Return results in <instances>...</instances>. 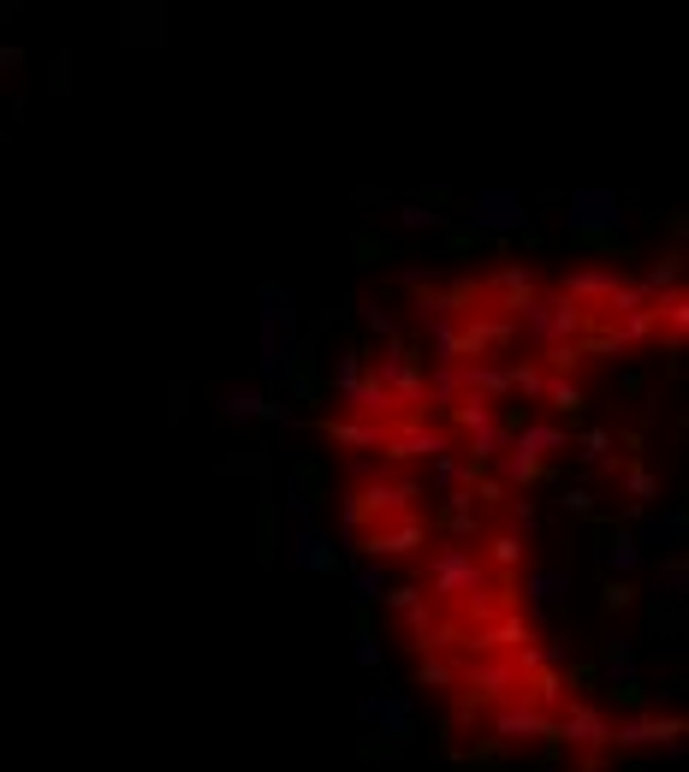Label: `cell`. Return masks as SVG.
<instances>
[{
	"instance_id": "cell-1",
	"label": "cell",
	"mask_w": 689,
	"mask_h": 772,
	"mask_svg": "<svg viewBox=\"0 0 689 772\" xmlns=\"http://www.w3.org/2000/svg\"><path fill=\"white\" fill-rule=\"evenodd\" d=\"M286 564L298 577H333L339 571V547H333L327 529H316V518H309L298 475H286Z\"/></svg>"
},
{
	"instance_id": "cell-2",
	"label": "cell",
	"mask_w": 689,
	"mask_h": 772,
	"mask_svg": "<svg viewBox=\"0 0 689 772\" xmlns=\"http://www.w3.org/2000/svg\"><path fill=\"white\" fill-rule=\"evenodd\" d=\"M417 582L428 600H446V606H458V600H470L476 589H488L493 571L481 564L476 547H458V541H435V553L417 564Z\"/></svg>"
},
{
	"instance_id": "cell-3",
	"label": "cell",
	"mask_w": 689,
	"mask_h": 772,
	"mask_svg": "<svg viewBox=\"0 0 689 772\" xmlns=\"http://www.w3.org/2000/svg\"><path fill=\"white\" fill-rule=\"evenodd\" d=\"M256 321H262V381H291V369H298V291L280 280L262 285Z\"/></svg>"
},
{
	"instance_id": "cell-4",
	"label": "cell",
	"mask_w": 689,
	"mask_h": 772,
	"mask_svg": "<svg viewBox=\"0 0 689 772\" xmlns=\"http://www.w3.org/2000/svg\"><path fill=\"white\" fill-rule=\"evenodd\" d=\"M517 333L529 339L536 351H559V345H582V333H589V315L571 303V298H559V291H536L523 309H517Z\"/></svg>"
},
{
	"instance_id": "cell-5",
	"label": "cell",
	"mask_w": 689,
	"mask_h": 772,
	"mask_svg": "<svg viewBox=\"0 0 689 772\" xmlns=\"http://www.w3.org/2000/svg\"><path fill=\"white\" fill-rule=\"evenodd\" d=\"M553 743H565L582 761V772H595L600 761L612 754V719L595 708L589 695H571L553 719Z\"/></svg>"
},
{
	"instance_id": "cell-6",
	"label": "cell",
	"mask_w": 689,
	"mask_h": 772,
	"mask_svg": "<svg viewBox=\"0 0 689 772\" xmlns=\"http://www.w3.org/2000/svg\"><path fill=\"white\" fill-rule=\"evenodd\" d=\"M357 500H363V511H369V523H399V518H422V482L417 475H405V470H375L369 482H357L351 488Z\"/></svg>"
},
{
	"instance_id": "cell-7",
	"label": "cell",
	"mask_w": 689,
	"mask_h": 772,
	"mask_svg": "<svg viewBox=\"0 0 689 772\" xmlns=\"http://www.w3.org/2000/svg\"><path fill=\"white\" fill-rule=\"evenodd\" d=\"M369 374L387 387V399H392V410H399V417H428V369H422L405 345H387V351L369 363Z\"/></svg>"
},
{
	"instance_id": "cell-8",
	"label": "cell",
	"mask_w": 689,
	"mask_h": 772,
	"mask_svg": "<svg viewBox=\"0 0 689 772\" xmlns=\"http://www.w3.org/2000/svg\"><path fill=\"white\" fill-rule=\"evenodd\" d=\"M363 553V564H392V559H422V547H435V523L428 518H399V523H369L357 541H344Z\"/></svg>"
},
{
	"instance_id": "cell-9",
	"label": "cell",
	"mask_w": 689,
	"mask_h": 772,
	"mask_svg": "<svg viewBox=\"0 0 689 772\" xmlns=\"http://www.w3.org/2000/svg\"><path fill=\"white\" fill-rule=\"evenodd\" d=\"M440 452H458V445H452V434H446V428H435L428 417H399V422H387V452H381L387 470H405V475H410V463H435Z\"/></svg>"
},
{
	"instance_id": "cell-10",
	"label": "cell",
	"mask_w": 689,
	"mask_h": 772,
	"mask_svg": "<svg viewBox=\"0 0 689 772\" xmlns=\"http://www.w3.org/2000/svg\"><path fill=\"white\" fill-rule=\"evenodd\" d=\"M565 227L589 232V238H612L625 227V202H618L612 184H577L571 202H565Z\"/></svg>"
},
{
	"instance_id": "cell-11",
	"label": "cell",
	"mask_w": 689,
	"mask_h": 772,
	"mask_svg": "<svg viewBox=\"0 0 689 772\" xmlns=\"http://www.w3.org/2000/svg\"><path fill=\"white\" fill-rule=\"evenodd\" d=\"M630 285V268H618V262H589V268H571L559 280V298H571L582 315H595V309H607L618 291Z\"/></svg>"
},
{
	"instance_id": "cell-12",
	"label": "cell",
	"mask_w": 689,
	"mask_h": 772,
	"mask_svg": "<svg viewBox=\"0 0 689 772\" xmlns=\"http://www.w3.org/2000/svg\"><path fill=\"white\" fill-rule=\"evenodd\" d=\"M470 227L476 232H529V202L517 184H481L470 202Z\"/></svg>"
},
{
	"instance_id": "cell-13",
	"label": "cell",
	"mask_w": 689,
	"mask_h": 772,
	"mask_svg": "<svg viewBox=\"0 0 689 772\" xmlns=\"http://www.w3.org/2000/svg\"><path fill=\"white\" fill-rule=\"evenodd\" d=\"M493 743L506 749H536V743H553V713H541L536 701H506V708H493Z\"/></svg>"
},
{
	"instance_id": "cell-14",
	"label": "cell",
	"mask_w": 689,
	"mask_h": 772,
	"mask_svg": "<svg viewBox=\"0 0 689 772\" xmlns=\"http://www.w3.org/2000/svg\"><path fill=\"white\" fill-rule=\"evenodd\" d=\"M683 743V719L678 713H630L612 725V754L630 749H678Z\"/></svg>"
},
{
	"instance_id": "cell-15",
	"label": "cell",
	"mask_w": 689,
	"mask_h": 772,
	"mask_svg": "<svg viewBox=\"0 0 689 772\" xmlns=\"http://www.w3.org/2000/svg\"><path fill=\"white\" fill-rule=\"evenodd\" d=\"M506 445L517 452H529L536 463H553L559 452H571V428L553 422V417H523L517 428H506Z\"/></svg>"
},
{
	"instance_id": "cell-16",
	"label": "cell",
	"mask_w": 689,
	"mask_h": 772,
	"mask_svg": "<svg viewBox=\"0 0 689 772\" xmlns=\"http://www.w3.org/2000/svg\"><path fill=\"white\" fill-rule=\"evenodd\" d=\"M327 445H333V452H344V458H381L387 452V428L381 422H363V417H327Z\"/></svg>"
},
{
	"instance_id": "cell-17",
	"label": "cell",
	"mask_w": 689,
	"mask_h": 772,
	"mask_svg": "<svg viewBox=\"0 0 689 772\" xmlns=\"http://www.w3.org/2000/svg\"><path fill=\"white\" fill-rule=\"evenodd\" d=\"M481 535H488V511H481L470 493H452V500H440V541L476 547Z\"/></svg>"
},
{
	"instance_id": "cell-18",
	"label": "cell",
	"mask_w": 689,
	"mask_h": 772,
	"mask_svg": "<svg viewBox=\"0 0 689 772\" xmlns=\"http://www.w3.org/2000/svg\"><path fill=\"white\" fill-rule=\"evenodd\" d=\"M357 713H363V725L381 731V736H410L417 731V701L410 695H369Z\"/></svg>"
},
{
	"instance_id": "cell-19",
	"label": "cell",
	"mask_w": 689,
	"mask_h": 772,
	"mask_svg": "<svg viewBox=\"0 0 689 772\" xmlns=\"http://www.w3.org/2000/svg\"><path fill=\"white\" fill-rule=\"evenodd\" d=\"M571 452L582 458V470H595V475H612L625 470V452H618V434L612 428H582V434H571Z\"/></svg>"
},
{
	"instance_id": "cell-20",
	"label": "cell",
	"mask_w": 689,
	"mask_h": 772,
	"mask_svg": "<svg viewBox=\"0 0 689 772\" xmlns=\"http://www.w3.org/2000/svg\"><path fill=\"white\" fill-rule=\"evenodd\" d=\"M511 589H523V606H553L559 594H571V571H559V564H523V577Z\"/></svg>"
},
{
	"instance_id": "cell-21",
	"label": "cell",
	"mask_w": 689,
	"mask_h": 772,
	"mask_svg": "<svg viewBox=\"0 0 689 772\" xmlns=\"http://www.w3.org/2000/svg\"><path fill=\"white\" fill-rule=\"evenodd\" d=\"M476 463L463 452H440L435 463H428V488H435V500H452V493H470L476 488Z\"/></svg>"
},
{
	"instance_id": "cell-22",
	"label": "cell",
	"mask_w": 689,
	"mask_h": 772,
	"mask_svg": "<svg viewBox=\"0 0 689 772\" xmlns=\"http://www.w3.org/2000/svg\"><path fill=\"white\" fill-rule=\"evenodd\" d=\"M683 333H689V298L678 285V291H666V298H653V339H660L666 351H678Z\"/></svg>"
},
{
	"instance_id": "cell-23",
	"label": "cell",
	"mask_w": 689,
	"mask_h": 772,
	"mask_svg": "<svg viewBox=\"0 0 689 772\" xmlns=\"http://www.w3.org/2000/svg\"><path fill=\"white\" fill-rule=\"evenodd\" d=\"M582 404H589V392H582V381H565V374H547V387H541V410L553 422L571 428L582 417Z\"/></svg>"
},
{
	"instance_id": "cell-24",
	"label": "cell",
	"mask_w": 689,
	"mask_h": 772,
	"mask_svg": "<svg viewBox=\"0 0 689 772\" xmlns=\"http://www.w3.org/2000/svg\"><path fill=\"white\" fill-rule=\"evenodd\" d=\"M636 564H642V547H636V535H630V529H618V535H612L607 547H600V571L625 582V577L636 571Z\"/></svg>"
},
{
	"instance_id": "cell-25",
	"label": "cell",
	"mask_w": 689,
	"mask_h": 772,
	"mask_svg": "<svg viewBox=\"0 0 689 772\" xmlns=\"http://www.w3.org/2000/svg\"><path fill=\"white\" fill-rule=\"evenodd\" d=\"M220 410H227L232 422H262L268 417V392L262 387H227L220 392Z\"/></svg>"
},
{
	"instance_id": "cell-26",
	"label": "cell",
	"mask_w": 689,
	"mask_h": 772,
	"mask_svg": "<svg viewBox=\"0 0 689 772\" xmlns=\"http://www.w3.org/2000/svg\"><path fill=\"white\" fill-rule=\"evenodd\" d=\"M458 660L463 654H417V683H428V690L452 695L458 690Z\"/></svg>"
},
{
	"instance_id": "cell-27",
	"label": "cell",
	"mask_w": 689,
	"mask_h": 772,
	"mask_svg": "<svg viewBox=\"0 0 689 772\" xmlns=\"http://www.w3.org/2000/svg\"><path fill=\"white\" fill-rule=\"evenodd\" d=\"M612 482H618V493H625L630 505H648V500H660V475H653V470H642V463H625V470H618Z\"/></svg>"
},
{
	"instance_id": "cell-28",
	"label": "cell",
	"mask_w": 689,
	"mask_h": 772,
	"mask_svg": "<svg viewBox=\"0 0 689 772\" xmlns=\"http://www.w3.org/2000/svg\"><path fill=\"white\" fill-rule=\"evenodd\" d=\"M630 535H636L642 553H666V547L683 541V518H648L642 529H630Z\"/></svg>"
},
{
	"instance_id": "cell-29",
	"label": "cell",
	"mask_w": 689,
	"mask_h": 772,
	"mask_svg": "<svg viewBox=\"0 0 689 772\" xmlns=\"http://www.w3.org/2000/svg\"><path fill=\"white\" fill-rule=\"evenodd\" d=\"M600 660H607V678L618 683V690H636V654L625 636H607L600 642Z\"/></svg>"
},
{
	"instance_id": "cell-30",
	"label": "cell",
	"mask_w": 689,
	"mask_h": 772,
	"mask_svg": "<svg viewBox=\"0 0 689 772\" xmlns=\"http://www.w3.org/2000/svg\"><path fill=\"white\" fill-rule=\"evenodd\" d=\"M541 387H547V369L529 363V357H511V392L529 404H541Z\"/></svg>"
},
{
	"instance_id": "cell-31",
	"label": "cell",
	"mask_w": 689,
	"mask_h": 772,
	"mask_svg": "<svg viewBox=\"0 0 689 772\" xmlns=\"http://www.w3.org/2000/svg\"><path fill=\"white\" fill-rule=\"evenodd\" d=\"M369 374V357L363 351H339V363H333V399H344L357 381Z\"/></svg>"
},
{
	"instance_id": "cell-32",
	"label": "cell",
	"mask_w": 689,
	"mask_h": 772,
	"mask_svg": "<svg viewBox=\"0 0 689 772\" xmlns=\"http://www.w3.org/2000/svg\"><path fill=\"white\" fill-rule=\"evenodd\" d=\"M683 589H689V571H683L678 559H671V564H666V559L653 564V600H678Z\"/></svg>"
},
{
	"instance_id": "cell-33",
	"label": "cell",
	"mask_w": 689,
	"mask_h": 772,
	"mask_svg": "<svg viewBox=\"0 0 689 772\" xmlns=\"http://www.w3.org/2000/svg\"><path fill=\"white\" fill-rule=\"evenodd\" d=\"M357 600H363V606H381V600H387V571H381V564H357Z\"/></svg>"
},
{
	"instance_id": "cell-34",
	"label": "cell",
	"mask_w": 689,
	"mask_h": 772,
	"mask_svg": "<svg viewBox=\"0 0 689 772\" xmlns=\"http://www.w3.org/2000/svg\"><path fill=\"white\" fill-rule=\"evenodd\" d=\"M339 523H344V541H357V535L369 529V511H363V500H357L351 488L339 493Z\"/></svg>"
},
{
	"instance_id": "cell-35",
	"label": "cell",
	"mask_w": 689,
	"mask_h": 772,
	"mask_svg": "<svg viewBox=\"0 0 689 772\" xmlns=\"http://www.w3.org/2000/svg\"><path fill=\"white\" fill-rule=\"evenodd\" d=\"M351 660L363 665V672H375V665H381V636H375V630H357V648H351Z\"/></svg>"
},
{
	"instance_id": "cell-36",
	"label": "cell",
	"mask_w": 689,
	"mask_h": 772,
	"mask_svg": "<svg viewBox=\"0 0 689 772\" xmlns=\"http://www.w3.org/2000/svg\"><path fill=\"white\" fill-rule=\"evenodd\" d=\"M363 328L381 333V339H392V315H387V309H375V303H363Z\"/></svg>"
},
{
	"instance_id": "cell-37",
	"label": "cell",
	"mask_w": 689,
	"mask_h": 772,
	"mask_svg": "<svg viewBox=\"0 0 689 772\" xmlns=\"http://www.w3.org/2000/svg\"><path fill=\"white\" fill-rule=\"evenodd\" d=\"M405 227H440V214L428 209V202H410V209H405Z\"/></svg>"
},
{
	"instance_id": "cell-38",
	"label": "cell",
	"mask_w": 689,
	"mask_h": 772,
	"mask_svg": "<svg viewBox=\"0 0 689 772\" xmlns=\"http://www.w3.org/2000/svg\"><path fill=\"white\" fill-rule=\"evenodd\" d=\"M630 600H636V594H630V582H612V589H607V606H612V612H625Z\"/></svg>"
},
{
	"instance_id": "cell-39",
	"label": "cell",
	"mask_w": 689,
	"mask_h": 772,
	"mask_svg": "<svg viewBox=\"0 0 689 772\" xmlns=\"http://www.w3.org/2000/svg\"><path fill=\"white\" fill-rule=\"evenodd\" d=\"M24 66V48H0V72H19Z\"/></svg>"
}]
</instances>
